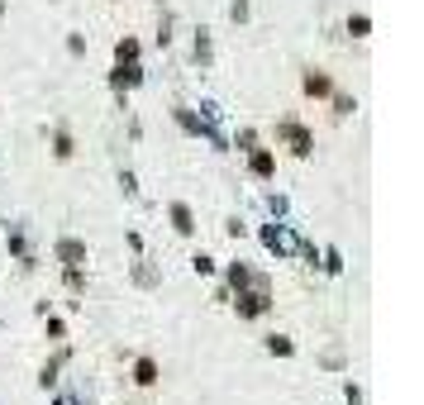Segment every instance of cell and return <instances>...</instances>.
Listing matches in <instances>:
<instances>
[{
    "label": "cell",
    "mask_w": 424,
    "mask_h": 405,
    "mask_svg": "<svg viewBox=\"0 0 424 405\" xmlns=\"http://www.w3.org/2000/svg\"><path fill=\"white\" fill-rule=\"evenodd\" d=\"M196 115H200L205 124H214V129H224V110H219V101H210V96L196 105Z\"/></svg>",
    "instance_id": "484cf974"
},
{
    "label": "cell",
    "mask_w": 424,
    "mask_h": 405,
    "mask_svg": "<svg viewBox=\"0 0 424 405\" xmlns=\"http://www.w3.org/2000/svg\"><path fill=\"white\" fill-rule=\"evenodd\" d=\"M43 334H48V344H62V339H67V320L48 310V315H43Z\"/></svg>",
    "instance_id": "83f0119b"
},
{
    "label": "cell",
    "mask_w": 424,
    "mask_h": 405,
    "mask_svg": "<svg viewBox=\"0 0 424 405\" xmlns=\"http://www.w3.org/2000/svg\"><path fill=\"white\" fill-rule=\"evenodd\" d=\"M258 239H263V248L277 263H291L295 243H300V229H295L291 219H272V224H258Z\"/></svg>",
    "instance_id": "277c9868"
},
{
    "label": "cell",
    "mask_w": 424,
    "mask_h": 405,
    "mask_svg": "<svg viewBox=\"0 0 424 405\" xmlns=\"http://www.w3.org/2000/svg\"><path fill=\"white\" fill-rule=\"evenodd\" d=\"M229 305H234V315H239V320H248V324L267 320V315L277 310V286H272V277H267V272H258V281H253V286H243V291L229 300Z\"/></svg>",
    "instance_id": "6da1fadb"
},
{
    "label": "cell",
    "mask_w": 424,
    "mask_h": 405,
    "mask_svg": "<svg viewBox=\"0 0 424 405\" xmlns=\"http://www.w3.org/2000/svg\"><path fill=\"white\" fill-rule=\"evenodd\" d=\"M62 291L72 300H81L86 305V291H91V272L86 267H62Z\"/></svg>",
    "instance_id": "2e32d148"
},
{
    "label": "cell",
    "mask_w": 424,
    "mask_h": 405,
    "mask_svg": "<svg viewBox=\"0 0 424 405\" xmlns=\"http://www.w3.org/2000/svg\"><path fill=\"white\" fill-rule=\"evenodd\" d=\"M167 224H172V234H182V239H196V210H191V200H167Z\"/></svg>",
    "instance_id": "7c38bea8"
},
{
    "label": "cell",
    "mask_w": 424,
    "mask_h": 405,
    "mask_svg": "<svg viewBox=\"0 0 424 405\" xmlns=\"http://www.w3.org/2000/svg\"><path fill=\"white\" fill-rule=\"evenodd\" d=\"M119 191H124V200H138V196H143V186H138V177H133L129 167H119Z\"/></svg>",
    "instance_id": "f1b7e54d"
},
{
    "label": "cell",
    "mask_w": 424,
    "mask_h": 405,
    "mask_svg": "<svg viewBox=\"0 0 424 405\" xmlns=\"http://www.w3.org/2000/svg\"><path fill=\"white\" fill-rule=\"evenodd\" d=\"M105 81H110V91H115V101H119V110H129V91H138L148 81V72H143V62H115Z\"/></svg>",
    "instance_id": "8992f818"
},
{
    "label": "cell",
    "mask_w": 424,
    "mask_h": 405,
    "mask_svg": "<svg viewBox=\"0 0 424 405\" xmlns=\"http://www.w3.org/2000/svg\"><path fill=\"white\" fill-rule=\"evenodd\" d=\"M344 405H367V396H363V386H358L353 377L344 381Z\"/></svg>",
    "instance_id": "836d02e7"
},
{
    "label": "cell",
    "mask_w": 424,
    "mask_h": 405,
    "mask_svg": "<svg viewBox=\"0 0 424 405\" xmlns=\"http://www.w3.org/2000/svg\"><path fill=\"white\" fill-rule=\"evenodd\" d=\"M48 396H53L48 405H86V396H81V391H62V386H53Z\"/></svg>",
    "instance_id": "1f68e13d"
},
{
    "label": "cell",
    "mask_w": 424,
    "mask_h": 405,
    "mask_svg": "<svg viewBox=\"0 0 424 405\" xmlns=\"http://www.w3.org/2000/svg\"><path fill=\"white\" fill-rule=\"evenodd\" d=\"M263 348H267V358H282V362H286V358H295V339L291 334H267Z\"/></svg>",
    "instance_id": "d6986e66"
},
{
    "label": "cell",
    "mask_w": 424,
    "mask_h": 405,
    "mask_svg": "<svg viewBox=\"0 0 424 405\" xmlns=\"http://www.w3.org/2000/svg\"><path fill=\"white\" fill-rule=\"evenodd\" d=\"M315 367H324V372H348V348H344V344H329V348H319Z\"/></svg>",
    "instance_id": "e0dca14e"
},
{
    "label": "cell",
    "mask_w": 424,
    "mask_h": 405,
    "mask_svg": "<svg viewBox=\"0 0 424 405\" xmlns=\"http://www.w3.org/2000/svg\"><path fill=\"white\" fill-rule=\"evenodd\" d=\"M5 253L20 263V272H38V253H34V239H29L24 219H10L5 224Z\"/></svg>",
    "instance_id": "5b68a950"
},
{
    "label": "cell",
    "mask_w": 424,
    "mask_h": 405,
    "mask_svg": "<svg viewBox=\"0 0 424 405\" xmlns=\"http://www.w3.org/2000/svg\"><path fill=\"white\" fill-rule=\"evenodd\" d=\"M143 57V43L133 38V34H124L119 43H115V62H138Z\"/></svg>",
    "instance_id": "d4e9b609"
},
{
    "label": "cell",
    "mask_w": 424,
    "mask_h": 405,
    "mask_svg": "<svg viewBox=\"0 0 424 405\" xmlns=\"http://www.w3.org/2000/svg\"><path fill=\"white\" fill-rule=\"evenodd\" d=\"M86 48H91V38L72 29V34H67V53H72V57H86Z\"/></svg>",
    "instance_id": "d6a6232c"
},
{
    "label": "cell",
    "mask_w": 424,
    "mask_h": 405,
    "mask_svg": "<svg viewBox=\"0 0 424 405\" xmlns=\"http://www.w3.org/2000/svg\"><path fill=\"white\" fill-rule=\"evenodd\" d=\"M258 143H263V134H258V129H253V124H243L239 134L229 138V153H234V148H239V153H253V148H258Z\"/></svg>",
    "instance_id": "603a6c76"
},
{
    "label": "cell",
    "mask_w": 424,
    "mask_h": 405,
    "mask_svg": "<svg viewBox=\"0 0 424 405\" xmlns=\"http://www.w3.org/2000/svg\"><path fill=\"white\" fill-rule=\"evenodd\" d=\"M191 62H196L200 72H210V67H214V34L205 24L191 34Z\"/></svg>",
    "instance_id": "9a60e30c"
},
{
    "label": "cell",
    "mask_w": 424,
    "mask_h": 405,
    "mask_svg": "<svg viewBox=\"0 0 424 405\" xmlns=\"http://www.w3.org/2000/svg\"><path fill=\"white\" fill-rule=\"evenodd\" d=\"M229 20H234V24H248V20H253V0H229Z\"/></svg>",
    "instance_id": "4dcf8cb0"
},
{
    "label": "cell",
    "mask_w": 424,
    "mask_h": 405,
    "mask_svg": "<svg viewBox=\"0 0 424 405\" xmlns=\"http://www.w3.org/2000/svg\"><path fill=\"white\" fill-rule=\"evenodd\" d=\"M129 381L138 386V391H153V386L162 381L158 358H153V353H138V358H133V367H129Z\"/></svg>",
    "instance_id": "30bf717a"
},
{
    "label": "cell",
    "mask_w": 424,
    "mask_h": 405,
    "mask_svg": "<svg viewBox=\"0 0 424 405\" xmlns=\"http://www.w3.org/2000/svg\"><path fill=\"white\" fill-rule=\"evenodd\" d=\"M43 134H48V153H53L57 162H72V158H77V134H72L67 124H53V129L43 124Z\"/></svg>",
    "instance_id": "4fadbf2b"
},
{
    "label": "cell",
    "mask_w": 424,
    "mask_h": 405,
    "mask_svg": "<svg viewBox=\"0 0 424 405\" xmlns=\"http://www.w3.org/2000/svg\"><path fill=\"white\" fill-rule=\"evenodd\" d=\"M295 258H300L305 267H315V272H319V248H315L310 239H300V243H295Z\"/></svg>",
    "instance_id": "f546056e"
},
{
    "label": "cell",
    "mask_w": 424,
    "mask_h": 405,
    "mask_svg": "<svg viewBox=\"0 0 424 405\" xmlns=\"http://www.w3.org/2000/svg\"><path fill=\"white\" fill-rule=\"evenodd\" d=\"M172 119H177V129H182L186 138H196V143H210L214 153H229V134H224V129H214V124H205V119L196 115V105L177 101V105H172Z\"/></svg>",
    "instance_id": "7a4b0ae2"
},
{
    "label": "cell",
    "mask_w": 424,
    "mask_h": 405,
    "mask_svg": "<svg viewBox=\"0 0 424 405\" xmlns=\"http://www.w3.org/2000/svg\"><path fill=\"white\" fill-rule=\"evenodd\" d=\"M72 358H77V353H72V344H67V339H62V344H53V358H48V362H43V367H38V391H53V386H62V367H67V362H72Z\"/></svg>",
    "instance_id": "ba28073f"
},
{
    "label": "cell",
    "mask_w": 424,
    "mask_h": 405,
    "mask_svg": "<svg viewBox=\"0 0 424 405\" xmlns=\"http://www.w3.org/2000/svg\"><path fill=\"white\" fill-rule=\"evenodd\" d=\"M129 281L138 286V291H162V267L153 263V258H143V253H138V258L129 263Z\"/></svg>",
    "instance_id": "9c48e42d"
},
{
    "label": "cell",
    "mask_w": 424,
    "mask_h": 405,
    "mask_svg": "<svg viewBox=\"0 0 424 405\" xmlns=\"http://www.w3.org/2000/svg\"><path fill=\"white\" fill-rule=\"evenodd\" d=\"M344 29L353 34V38H367V34H372V15H367V10H353Z\"/></svg>",
    "instance_id": "4316f807"
},
{
    "label": "cell",
    "mask_w": 424,
    "mask_h": 405,
    "mask_svg": "<svg viewBox=\"0 0 424 405\" xmlns=\"http://www.w3.org/2000/svg\"><path fill=\"white\" fill-rule=\"evenodd\" d=\"M172 29H177V15L162 5V15H158V48H162V53H167V48H172V38H177Z\"/></svg>",
    "instance_id": "44dd1931"
},
{
    "label": "cell",
    "mask_w": 424,
    "mask_h": 405,
    "mask_svg": "<svg viewBox=\"0 0 424 405\" xmlns=\"http://www.w3.org/2000/svg\"><path fill=\"white\" fill-rule=\"evenodd\" d=\"M272 138H277L291 158H300V162L315 158V129H310V124H300L295 115H282V119L272 124Z\"/></svg>",
    "instance_id": "3957f363"
},
{
    "label": "cell",
    "mask_w": 424,
    "mask_h": 405,
    "mask_svg": "<svg viewBox=\"0 0 424 405\" xmlns=\"http://www.w3.org/2000/svg\"><path fill=\"white\" fill-rule=\"evenodd\" d=\"M344 248H339V243H324V248H319V272H324V277H344Z\"/></svg>",
    "instance_id": "ac0fdd59"
},
{
    "label": "cell",
    "mask_w": 424,
    "mask_h": 405,
    "mask_svg": "<svg viewBox=\"0 0 424 405\" xmlns=\"http://www.w3.org/2000/svg\"><path fill=\"white\" fill-rule=\"evenodd\" d=\"M191 272H196V277H219V258L200 248V253H191Z\"/></svg>",
    "instance_id": "cb8c5ba5"
},
{
    "label": "cell",
    "mask_w": 424,
    "mask_h": 405,
    "mask_svg": "<svg viewBox=\"0 0 424 405\" xmlns=\"http://www.w3.org/2000/svg\"><path fill=\"white\" fill-rule=\"evenodd\" d=\"M334 86H339V81L329 77L324 67H305V72H300V91H305L310 101H329V96H334Z\"/></svg>",
    "instance_id": "8fae6325"
},
{
    "label": "cell",
    "mask_w": 424,
    "mask_h": 405,
    "mask_svg": "<svg viewBox=\"0 0 424 405\" xmlns=\"http://www.w3.org/2000/svg\"><path fill=\"white\" fill-rule=\"evenodd\" d=\"M329 105H334V119H348V115H358V96H348V91H339V86H334Z\"/></svg>",
    "instance_id": "7402d4cb"
},
{
    "label": "cell",
    "mask_w": 424,
    "mask_h": 405,
    "mask_svg": "<svg viewBox=\"0 0 424 405\" xmlns=\"http://www.w3.org/2000/svg\"><path fill=\"white\" fill-rule=\"evenodd\" d=\"M124 248L138 258V253H143V234H138V229H124Z\"/></svg>",
    "instance_id": "d590c367"
},
{
    "label": "cell",
    "mask_w": 424,
    "mask_h": 405,
    "mask_svg": "<svg viewBox=\"0 0 424 405\" xmlns=\"http://www.w3.org/2000/svg\"><path fill=\"white\" fill-rule=\"evenodd\" d=\"M243 158H248V177H253V182H277V153H272V148L258 143V148L243 153Z\"/></svg>",
    "instance_id": "5bb4252c"
},
{
    "label": "cell",
    "mask_w": 424,
    "mask_h": 405,
    "mask_svg": "<svg viewBox=\"0 0 424 405\" xmlns=\"http://www.w3.org/2000/svg\"><path fill=\"white\" fill-rule=\"evenodd\" d=\"M53 263L57 267H86V263H91L86 239H77V234H57L53 239Z\"/></svg>",
    "instance_id": "52a82bcc"
},
{
    "label": "cell",
    "mask_w": 424,
    "mask_h": 405,
    "mask_svg": "<svg viewBox=\"0 0 424 405\" xmlns=\"http://www.w3.org/2000/svg\"><path fill=\"white\" fill-rule=\"evenodd\" d=\"M224 234H229V239H243V234H248V219H243V215H229V219H224Z\"/></svg>",
    "instance_id": "e575fe53"
},
{
    "label": "cell",
    "mask_w": 424,
    "mask_h": 405,
    "mask_svg": "<svg viewBox=\"0 0 424 405\" xmlns=\"http://www.w3.org/2000/svg\"><path fill=\"white\" fill-rule=\"evenodd\" d=\"M263 210L272 219H291V196H286V191H267V196H263Z\"/></svg>",
    "instance_id": "ffe728a7"
}]
</instances>
